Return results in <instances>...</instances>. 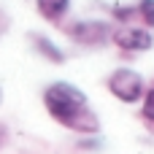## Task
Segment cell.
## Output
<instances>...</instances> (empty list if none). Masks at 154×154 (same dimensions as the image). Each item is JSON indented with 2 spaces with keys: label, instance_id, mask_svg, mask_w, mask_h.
Segmentation results:
<instances>
[{
  "label": "cell",
  "instance_id": "obj_1",
  "mask_svg": "<svg viewBox=\"0 0 154 154\" xmlns=\"http://www.w3.org/2000/svg\"><path fill=\"white\" fill-rule=\"evenodd\" d=\"M43 103L46 111L68 130L73 133H84V135H95L100 130V119L95 116V111L89 108L87 95L68 81H54L46 87L43 92Z\"/></svg>",
  "mask_w": 154,
  "mask_h": 154
},
{
  "label": "cell",
  "instance_id": "obj_2",
  "mask_svg": "<svg viewBox=\"0 0 154 154\" xmlns=\"http://www.w3.org/2000/svg\"><path fill=\"white\" fill-rule=\"evenodd\" d=\"M108 89H111V95L119 97L122 103H138V100L143 97V89H146V87H143L141 73H135V70H130V68H119V70L111 73Z\"/></svg>",
  "mask_w": 154,
  "mask_h": 154
},
{
  "label": "cell",
  "instance_id": "obj_3",
  "mask_svg": "<svg viewBox=\"0 0 154 154\" xmlns=\"http://www.w3.org/2000/svg\"><path fill=\"white\" fill-rule=\"evenodd\" d=\"M65 32L81 43V46H100L106 41H111V24L100 22V19H87V22H73L70 27H65Z\"/></svg>",
  "mask_w": 154,
  "mask_h": 154
},
{
  "label": "cell",
  "instance_id": "obj_4",
  "mask_svg": "<svg viewBox=\"0 0 154 154\" xmlns=\"http://www.w3.org/2000/svg\"><path fill=\"white\" fill-rule=\"evenodd\" d=\"M111 41L125 51H149L154 46L152 32L143 27H133V24H122V27L111 30Z\"/></svg>",
  "mask_w": 154,
  "mask_h": 154
},
{
  "label": "cell",
  "instance_id": "obj_5",
  "mask_svg": "<svg viewBox=\"0 0 154 154\" xmlns=\"http://www.w3.org/2000/svg\"><path fill=\"white\" fill-rule=\"evenodd\" d=\"M30 41L35 43V49H38L46 60H51V62H65V51H62V49H57V43H54V41H49L46 35L32 32V35H30Z\"/></svg>",
  "mask_w": 154,
  "mask_h": 154
},
{
  "label": "cell",
  "instance_id": "obj_6",
  "mask_svg": "<svg viewBox=\"0 0 154 154\" xmlns=\"http://www.w3.org/2000/svg\"><path fill=\"white\" fill-rule=\"evenodd\" d=\"M35 3H38L41 16L49 19V22H60V19L65 16L68 5H70V0H35Z\"/></svg>",
  "mask_w": 154,
  "mask_h": 154
},
{
  "label": "cell",
  "instance_id": "obj_7",
  "mask_svg": "<svg viewBox=\"0 0 154 154\" xmlns=\"http://www.w3.org/2000/svg\"><path fill=\"white\" fill-rule=\"evenodd\" d=\"M138 16H141L149 27H154V0H141V3H138Z\"/></svg>",
  "mask_w": 154,
  "mask_h": 154
},
{
  "label": "cell",
  "instance_id": "obj_8",
  "mask_svg": "<svg viewBox=\"0 0 154 154\" xmlns=\"http://www.w3.org/2000/svg\"><path fill=\"white\" fill-rule=\"evenodd\" d=\"M143 116L149 122H154V89L146 95V100H143Z\"/></svg>",
  "mask_w": 154,
  "mask_h": 154
},
{
  "label": "cell",
  "instance_id": "obj_9",
  "mask_svg": "<svg viewBox=\"0 0 154 154\" xmlns=\"http://www.w3.org/2000/svg\"><path fill=\"white\" fill-rule=\"evenodd\" d=\"M114 14H116V16L122 19V24H127V19H130V16L135 14V8H116Z\"/></svg>",
  "mask_w": 154,
  "mask_h": 154
},
{
  "label": "cell",
  "instance_id": "obj_10",
  "mask_svg": "<svg viewBox=\"0 0 154 154\" xmlns=\"http://www.w3.org/2000/svg\"><path fill=\"white\" fill-rule=\"evenodd\" d=\"M5 141H8V130H5V125H0V149L5 146Z\"/></svg>",
  "mask_w": 154,
  "mask_h": 154
},
{
  "label": "cell",
  "instance_id": "obj_11",
  "mask_svg": "<svg viewBox=\"0 0 154 154\" xmlns=\"http://www.w3.org/2000/svg\"><path fill=\"white\" fill-rule=\"evenodd\" d=\"M3 27H5V24H3V19H0V35H3Z\"/></svg>",
  "mask_w": 154,
  "mask_h": 154
},
{
  "label": "cell",
  "instance_id": "obj_12",
  "mask_svg": "<svg viewBox=\"0 0 154 154\" xmlns=\"http://www.w3.org/2000/svg\"><path fill=\"white\" fill-rule=\"evenodd\" d=\"M0 103H3V89H0Z\"/></svg>",
  "mask_w": 154,
  "mask_h": 154
}]
</instances>
